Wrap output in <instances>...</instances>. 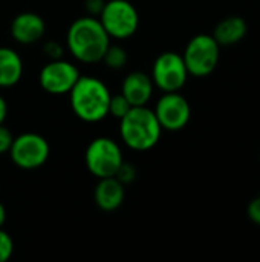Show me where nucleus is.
<instances>
[{
    "label": "nucleus",
    "instance_id": "1",
    "mask_svg": "<svg viewBox=\"0 0 260 262\" xmlns=\"http://www.w3.org/2000/svg\"><path fill=\"white\" fill-rule=\"evenodd\" d=\"M109 45L110 37L98 17L84 15L74 20L66 34V48L69 54L86 64L100 63Z\"/></svg>",
    "mask_w": 260,
    "mask_h": 262
},
{
    "label": "nucleus",
    "instance_id": "2",
    "mask_svg": "<svg viewBox=\"0 0 260 262\" xmlns=\"http://www.w3.org/2000/svg\"><path fill=\"white\" fill-rule=\"evenodd\" d=\"M69 103L77 118L84 123H100L109 117L112 94L104 81L92 75H80L70 89Z\"/></svg>",
    "mask_w": 260,
    "mask_h": 262
},
{
    "label": "nucleus",
    "instance_id": "3",
    "mask_svg": "<svg viewBox=\"0 0 260 262\" xmlns=\"http://www.w3.org/2000/svg\"><path fill=\"white\" fill-rule=\"evenodd\" d=\"M162 135V127L149 106H135L120 120V137L123 143L136 152L153 149Z\"/></svg>",
    "mask_w": 260,
    "mask_h": 262
},
{
    "label": "nucleus",
    "instance_id": "4",
    "mask_svg": "<svg viewBox=\"0 0 260 262\" xmlns=\"http://www.w3.org/2000/svg\"><path fill=\"white\" fill-rule=\"evenodd\" d=\"M182 58L190 75L207 77L219 64L221 45L211 34H198L187 43Z\"/></svg>",
    "mask_w": 260,
    "mask_h": 262
},
{
    "label": "nucleus",
    "instance_id": "5",
    "mask_svg": "<svg viewBox=\"0 0 260 262\" xmlns=\"http://www.w3.org/2000/svg\"><path fill=\"white\" fill-rule=\"evenodd\" d=\"M107 35L115 40L130 38L139 28V14L129 0H109L98 15Z\"/></svg>",
    "mask_w": 260,
    "mask_h": 262
},
{
    "label": "nucleus",
    "instance_id": "6",
    "mask_svg": "<svg viewBox=\"0 0 260 262\" xmlns=\"http://www.w3.org/2000/svg\"><path fill=\"white\" fill-rule=\"evenodd\" d=\"M124 161L120 144L109 137L93 138L84 152V163L87 170L97 178L115 177L120 164Z\"/></svg>",
    "mask_w": 260,
    "mask_h": 262
},
{
    "label": "nucleus",
    "instance_id": "7",
    "mask_svg": "<svg viewBox=\"0 0 260 262\" xmlns=\"http://www.w3.org/2000/svg\"><path fill=\"white\" fill-rule=\"evenodd\" d=\"M11 161L23 170H35L46 164L51 155V146L48 140L35 132H25L14 137L9 149Z\"/></svg>",
    "mask_w": 260,
    "mask_h": 262
},
{
    "label": "nucleus",
    "instance_id": "8",
    "mask_svg": "<svg viewBox=\"0 0 260 262\" xmlns=\"http://www.w3.org/2000/svg\"><path fill=\"white\" fill-rule=\"evenodd\" d=\"M188 71L184 63L182 54L178 52H162L156 57L152 66V80L155 88L162 92H178L181 91L188 78Z\"/></svg>",
    "mask_w": 260,
    "mask_h": 262
},
{
    "label": "nucleus",
    "instance_id": "9",
    "mask_svg": "<svg viewBox=\"0 0 260 262\" xmlns=\"http://www.w3.org/2000/svg\"><path fill=\"white\" fill-rule=\"evenodd\" d=\"M78 68L64 58L49 60L38 74L40 86L51 95H66L80 78Z\"/></svg>",
    "mask_w": 260,
    "mask_h": 262
},
{
    "label": "nucleus",
    "instance_id": "10",
    "mask_svg": "<svg viewBox=\"0 0 260 262\" xmlns=\"http://www.w3.org/2000/svg\"><path fill=\"white\" fill-rule=\"evenodd\" d=\"M162 130L178 132L182 130L190 118H192V107L187 98L178 92H162L161 98L156 101L153 109Z\"/></svg>",
    "mask_w": 260,
    "mask_h": 262
},
{
    "label": "nucleus",
    "instance_id": "11",
    "mask_svg": "<svg viewBox=\"0 0 260 262\" xmlns=\"http://www.w3.org/2000/svg\"><path fill=\"white\" fill-rule=\"evenodd\" d=\"M46 23L37 12H20L11 21V37L20 45H34L43 38Z\"/></svg>",
    "mask_w": 260,
    "mask_h": 262
},
{
    "label": "nucleus",
    "instance_id": "12",
    "mask_svg": "<svg viewBox=\"0 0 260 262\" xmlns=\"http://www.w3.org/2000/svg\"><path fill=\"white\" fill-rule=\"evenodd\" d=\"M155 91L153 80L149 74L143 71H133L126 75L121 84V94L127 98V101L135 106H147L152 100Z\"/></svg>",
    "mask_w": 260,
    "mask_h": 262
},
{
    "label": "nucleus",
    "instance_id": "13",
    "mask_svg": "<svg viewBox=\"0 0 260 262\" xmlns=\"http://www.w3.org/2000/svg\"><path fill=\"white\" fill-rule=\"evenodd\" d=\"M126 198V186L118 181L115 177L100 178L95 190H93V201L98 209L103 212H115L120 209Z\"/></svg>",
    "mask_w": 260,
    "mask_h": 262
},
{
    "label": "nucleus",
    "instance_id": "14",
    "mask_svg": "<svg viewBox=\"0 0 260 262\" xmlns=\"http://www.w3.org/2000/svg\"><path fill=\"white\" fill-rule=\"evenodd\" d=\"M23 60L17 51L8 46L0 48V88H12L23 77Z\"/></svg>",
    "mask_w": 260,
    "mask_h": 262
},
{
    "label": "nucleus",
    "instance_id": "15",
    "mask_svg": "<svg viewBox=\"0 0 260 262\" xmlns=\"http://www.w3.org/2000/svg\"><path fill=\"white\" fill-rule=\"evenodd\" d=\"M247 21L239 15H230L222 18L213 29V37L221 46H231L239 43L247 35Z\"/></svg>",
    "mask_w": 260,
    "mask_h": 262
},
{
    "label": "nucleus",
    "instance_id": "16",
    "mask_svg": "<svg viewBox=\"0 0 260 262\" xmlns=\"http://www.w3.org/2000/svg\"><path fill=\"white\" fill-rule=\"evenodd\" d=\"M109 69H123L127 64V51L120 46V45H109V48L106 49L103 60H101Z\"/></svg>",
    "mask_w": 260,
    "mask_h": 262
},
{
    "label": "nucleus",
    "instance_id": "17",
    "mask_svg": "<svg viewBox=\"0 0 260 262\" xmlns=\"http://www.w3.org/2000/svg\"><path fill=\"white\" fill-rule=\"evenodd\" d=\"M133 106L127 101V98L123 94L112 95L110 103H109V115H112L116 120H121Z\"/></svg>",
    "mask_w": 260,
    "mask_h": 262
},
{
    "label": "nucleus",
    "instance_id": "18",
    "mask_svg": "<svg viewBox=\"0 0 260 262\" xmlns=\"http://www.w3.org/2000/svg\"><path fill=\"white\" fill-rule=\"evenodd\" d=\"M136 177H138V170H136V167H135L132 163H129V161H123V163L120 164L116 173H115V178H116L118 181H121L124 186L133 183V181L136 180Z\"/></svg>",
    "mask_w": 260,
    "mask_h": 262
},
{
    "label": "nucleus",
    "instance_id": "19",
    "mask_svg": "<svg viewBox=\"0 0 260 262\" xmlns=\"http://www.w3.org/2000/svg\"><path fill=\"white\" fill-rule=\"evenodd\" d=\"M14 255V241L8 232L0 229V262H6Z\"/></svg>",
    "mask_w": 260,
    "mask_h": 262
},
{
    "label": "nucleus",
    "instance_id": "20",
    "mask_svg": "<svg viewBox=\"0 0 260 262\" xmlns=\"http://www.w3.org/2000/svg\"><path fill=\"white\" fill-rule=\"evenodd\" d=\"M43 52L49 60H58L64 55V46L57 40H49L43 45Z\"/></svg>",
    "mask_w": 260,
    "mask_h": 262
},
{
    "label": "nucleus",
    "instance_id": "21",
    "mask_svg": "<svg viewBox=\"0 0 260 262\" xmlns=\"http://www.w3.org/2000/svg\"><path fill=\"white\" fill-rule=\"evenodd\" d=\"M12 141H14L12 132L5 124H0V155H5L9 152Z\"/></svg>",
    "mask_w": 260,
    "mask_h": 262
},
{
    "label": "nucleus",
    "instance_id": "22",
    "mask_svg": "<svg viewBox=\"0 0 260 262\" xmlns=\"http://www.w3.org/2000/svg\"><path fill=\"white\" fill-rule=\"evenodd\" d=\"M247 215L254 224L260 226V195L250 201V204L247 207Z\"/></svg>",
    "mask_w": 260,
    "mask_h": 262
},
{
    "label": "nucleus",
    "instance_id": "23",
    "mask_svg": "<svg viewBox=\"0 0 260 262\" xmlns=\"http://www.w3.org/2000/svg\"><path fill=\"white\" fill-rule=\"evenodd\" d=\"M104 0H84V9L87 12V15L92 17H98L104 8Z\"/></svg>",
    "mask_w": 260,
    "mask_h": 262
},
{
    "label": "nucleus",
    "instance_id": "24",
    "mask_svg": "<svg viewBox=\"0 0 260 262\" xmlns=\"http://www.w3.org/2000/svg\"><path fill=\"white\" fill-rule=\"evenodd\" d=\"M8 117V104H6V100L0 95V124L5 123Z\"/></svg>",
    "mask_w": 260,
    "mask_h": 262
},
{
    "label": "nucleus",
    "instance_id": "25",
    "mask_svg": "<svg viewBox=\"0 0 260 262\" xmlns=\"http://www.w3.org/2000/svg\"><path fill=\"white\" fill-rule=\"evenodd\" d=\"M5 221H6V209H5V206L2 204V201H0V229L3 227Z\"/></svg>",
    "mask_w": 260,
    "mask_h": 262
}]
</instances>
